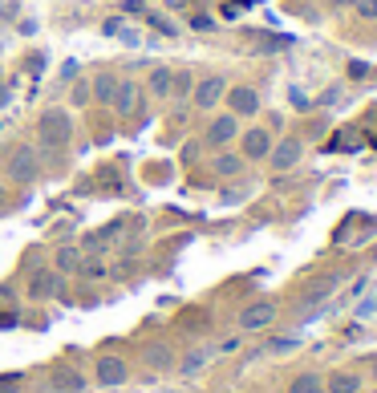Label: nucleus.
Returning <instances> with one entry per match:
<instances>
[{"instance_id": "1", "label": "nucleus", "mask_w": 377, "mask_h": 393, "mask_svg": "<svg viewBox=\"0 0 377 393\" xmlns=\"http://www.w3.org/2000/svg\"><path fill=\"white\" fill-rule=\"evenodd\" d=\"M37 130H41V146L45 150H66L69 138H73V118H69V110H45Z\"/></svg>"}, {"instance_id": "2", "label": "nucleus", "mask_w": 377, "mask_h": 393, "mask_svg": "<svg viewBox=\"0 0 377 393\" xmlns=\"http://www.w3.org/2000/svg\"><path fill=\"white\" fill-rule=\"evenodd\" d=\"M4 175L17 182V187H29L41 175V163H37V150L29 142H17V146L4 154Z\"/></svg>"}, {"instance_id": "3", "label": "nucleus", "mask_w": 377, "mask_h": 393, "mask_svg": "<svg viewBox=\"0 0 377 393\" xmlns=\"http://www.w3.org/2000/svg\"><path fill=\"white\" fill-rule=\"evenodd\" d=\"M300 158H304V142H300L296 134H288V138L272 142V150H268L264 163L272 166V170H292V166H300Z\"/></svg>"}, {"instance_id": "4", "label": "nucleus", "mask_w": 377, "mask_h": 393, "mask_svg": "<svg viewBox=\"0 0 377 393\" xmlns=\"http://www.w3.org/2000/svg\"><path fill=\"white\" fill-rule=\"evenodd\" d=\"M240 138V118L235 114H219V118H211V126H207V134H203V142L211 150H223V146H231Z\"/></svg>"}, {"instance_id": "5", "label": "nucleus", "mask_w": 377, "mask_h": 393, "mask_svg": "<svg viewBox=\"0 0 377 393\" xmlns=\"http://www.w3.org/2000/svg\"><path fill=\"white\" fill-rule=\"evenodd\" d=\"M228 114L235 118H256L260 114V94L252 89V85H228Z\"/></svg>"}, {"instance_id": "6", "label": "nucleus", "mask_w": 377, "mask_h": 393, "mask_svg": "<svg viewBox=\"0 0 377 393\" xmlns=\"http://www.w3.org/2000/svg\"><path fill=\"white\" fill-rule=\"evenodd\" d=\"M223 94H228V77L211 73V77L195 82V89H191V101H195L199 110H215V106L223 101Z\"/></svg>"}, {"instance_id": "7", "label": "nucleus", "mask_w": 377, "mask_h": 393, "mask_svg": "<svg viewBox=\"0 0 377 393\" xmlns=\"http://www.w3.org/2000/svg\"><path fill=\"white\" fill-rule=\"evenodd\" d=\"M268 150H272V134L264 130V126H252V130L240 134V154H244V163H264Z\"/></svg>"}, {"instance_id": "8", "label": "nucleus", "mask_w": 377, "mask_h": 393, "mask_svg": "<svg viewBox=\"0 0 377 393\" xmlns=\"http://www.w3.org/2000/svg\"><path fill=\"white\" fill-rule=\"evenodd\" d=\"M49 393H85V377L82 369H73V365H53L49 369Z\"/></svg>"}, {"instance_id": "9", "label": "nucleus", "mask_w": 377, "mask_h": 393, "mask_svg": "<svg viewBox=\"0 0 377 393\" xmlns=\"http://www.w3.org/2000/svg\"><path fill=\"white\" fill-rule=\"evenodd\" d=\"M276 320V300H256V304H247L244 312H240V328L244 332H260V328H268Z\"/></svg>"}, {"instance_id": "10", "label": "nucleus", "mask_w": 377, "mask_h": 393, "mask_svg": "<svg viewBox=\"0 0 377 393\" xmlns=\"http://www.w3.org/2000/svg\"><path fill=\"white\" fill-rule=\"evenodd\" d=\"M94 377H98V385H106V389H110V385H126L130 369H126V361H122V357H110V353H106V357L98 361Z\"/></svg>"}, {"instance_id": "11", "label": "nucleus", "mask_w": 377, "mask_h": 393, "mask_svg": "<svg viewBox=\"0 0 377 393\" xmlns=\"http://www.w3.org/2000/svg\"><path fill=\"white\" fill-rule=\"evenodd\" d=\"M57 284H61V272H57V268H37L33 280H29V300H49V296H57Z\"/></svg>"}, {"instance_id": "12", "label": "nucleus", "mask_w": 377, "mask_h": 393, "mask_svg": "<svg viewBox=\"0 0 377 393\" xmlns=\"http://www.w3.org/2000/svg\"><path fill=\"white\" fill-rule=\"evenodd\" d=\"M325 393H361V377L349 369H333L325 377Z\"/></svg>"}, {"instance_id": "13", "label": "nucleus", "mask_w": 377, "mask_h": 393, "mask_svg": "<svg viewBox=\"0 0 377 393\" xmlns=\"http://www.w3.org/2000/svg\"><path fill=\"white\" fill-rule=\"evenodd\" d=\"M134 101H138V85L134 82H118V94H114V110L122 118L134 114Z\"/></svg>"}, {"instance_id": "14", "label": "nucleus", "mask_w": 377, "mask_h": 393, "mask_svg": "<svg viewBox=\"0 0 377 393\" xmlns=\"http://www.w3.org/2000/svg\"><path fill=\"white\" fill-rule=\"evenodd\" d=\"M211 170L219 175V179H235L240 170H244V154H219L211 163Z\"/></svg>"}, {"instance_id": "15", "label": "nucleus", "mask_w": 377, "mask_h": 393, "mask_svg": "<svg viewBox=\"0 0 377 393\" xmlns=\"http://www.w3.org/2000/svg\"><path fill=\"white\" fill-rule=\"evenodd\" d=\"M288 393H325V377L321 373H300L292 385H288Z\"/></svg>"}, {"instance_id": "16", "label": "nucleus", "mask_w": 377, "mask_h": 393, "mask_svg": "<svg viewBox=\"0 0 377 393\" xmlns=\"http://www.w3.org/2000/svg\"><path fill=\"white\" fill-rule=\"evenodd\" d=\"M82 247H61L57 251V272H82Z\"/></svg>"}, {"instance_id": "17", "label": "nucleus", "mask_w": 377, "mask_h": 393, "mask_svg": "<svg viewBox=\"0 0 377 393\" xmlns=\"http://www.w3.org/2000/svg\"><path fill=\"white\" fill-rule=\"evenodd\" d=\"M89 94H94L98 101H114V94H118V77H114V73H101L98 82L89 85Z\"/></svg>"}, {"instance_id": "18", "label": "nucleus", "mask_w": 377, "mask_h": 393, "mask_svg": "<svg viewBox=\"0 0 377 393\" xmlns=\"http://www.w3.org/2000/svg\"><path fill=\"white\" fill-rule=\"evenodd\" d=\"M171 77H175V69L159 66L150 73V94H154V98H166V94H171Z\"/></svg>"}, {"instance_id": "19", "label": "nucleus", "mask_w": 377, "mask_h": 393, "mask_svg": "<svg viewBox=\"0 0 377 393\" xmlns=\"http://www.w3.org/2000/svg\"><path fill=\"white\" fill-rule=\"evenodd\" d=\"M147 365H150V369H171L175 357H171V349H166V344H150V349H147Z\"/></svg>"}, {"instance_id": "20", "label": "nucleus", "mask_w": 377, "mask_h": 393, "mask_svg": "<svg viewBox=\"0 0 377 393\" xmlns=\"http://www.w3.org/2000/svg\"><path fill=\"white\" fill-rule=\"evenodd\" d=\"M191 89H195V77H191L187 69H183L179 77H171V98H175V101H183L187 94H191Z\"/></svg>"}, {"instance_id": "21", "label": "nucleus", "mask_w": 377, "mask_h": 393, "mask_svg": "<svg viewBox=\"0 0 377 393\" xmlns=\"http://www.w3.org/2000/svg\"><path fill=\"white\" fill-rule=\"evenodd\" d=\"M353 13H357V20L373 25V20H377V0H357V4H353Z\"/></svg>"}, {"instance_id": "22", "label": "nucleus", "mask_w": 377, "mask_h": 393, "mask_svg": "<svg viewBox=\"0 0 377 393\" xmlns=\"http://www.w3.org/2000/svg\"><path fill=\"white\" fill-rule=\"evenodd\" d=\"M150 25H154V29H159V33H163V37H179V29H175V25H171V20H166V17H159V13H150Z\"/></svg>"}, {"instance_id": "23", "label": "nucleus", "mask_w": 377, "mask_h": 393, "mask_svg": "<svg viewBox=\"0 0 377 393\" xmlns=\"http://www.w3.org/2000/svg\"><path fill=\"white\" fill-rule=\"evenodd\" d=\"M0 393H20V373H0Z\"/></svg>"}, {"instance_id": "24", "label": "nucleus", "mask_w": 377, "mask_h": 393, "mask_svg": "<svg viewBox=\"0 0 377 393\" xmlns=\"http://www.w3.org/2000/svg\"><path fill=\"white\" fill-rule=\"evenodd\" d=\"M203 361H207V349H195L191 357L183 361V373H195V369H199V365H203Z\"/></svg>"}, {"instance_id": "25", "label": "nucleus", "mask_w": 377, "mask_h": 393, "mask_svg": "<svg viewBox=\"0 0 377 393\" xmlns=\"http://www.w3.org/2000/svg\"><path fill=\"white\" fill-rule=\"evenodd\" d=\"M73 101H78V106H85V101H89V85H85V82L73 85Z\"/></svg>"}, {"instance_id": "26", "label": "nucleus", "mask_w": 377, "mask_h": 393, "mask_svg": "<svg viewBox=\"0 0 377 393\" xmlns=\"http://www.w3.org/2000/svg\"><path fill=\"white\" fill-rule=\"evenodd\" d=\"M328 8H333V13H345V8H353V4H357V0H325Z\"/></svg>"}, {"instance_id": "27", "label": "nucleus", "mask_w": 377, "mask_h": 393, "mask_svg": "<svg viewBox=\"0 0 377 393\" xmlns=\"http://www.w3.org/2000/svg\"><path fill=\"white\" fill-rule=\"evenodd\" d=\"M0 328H17V312H0Z\"/></svg>"}, {"instance_id": "28", "label": "nucleus", "mask_w": 377, "mask_h": 393, "mask_svg": "<svg viewBox=\"0 0 377 393\" xmlns=\"http://www.w3.org/2000/svg\"><path fill=\"white\" fill-rule=\"evenodd\" d=\"M365 73H369V66H361V61L357 66H349V77H365Z\"/></svg>"}, {"instance_id": "29", "label": "nucleus", "mask_w": 377, "mask_h": 393, "mask_svg": "<svg viewBox=\"0 0 377 393\" xmlns=\"http://www.w3.org/2000/svg\"><path fill=\"white\" fill-rule=\"evenodd\" d=\"M8 98H13V89H0V110L8 106Z\"/></svg>"}, {"instance_id": "30", "label": "nucleus", "mask_w": 377, "mask_h": 393, "mask_svg": "<svg viewBox=\"0 0 377 393\" xmlns=\"http://www.w3.org/2000/svg\"><path fill=\"white\" fill-rule=\"evenodd\" d=\"M373 381H377V357H373Z\"/></svg>"}, {"instance_id": "31", "label": "nucleus", "mask_w": 377, "mask_h": 393, "mask_svg": "<svg viewBox=\"0 0 377 393\" xmlns=\"http://www.w3.org/2000/svg\"><path fill=\"white\" fill-rule=\"evenodd\" d=\"M0 199H4V187H0Z\"/></svg>"}, {"instance_id": "32", "label": "nucleus", "mask_w": 377, "mask_h": 393, "mask_svg": "<svg viewBox=\"0 0 377 393\" xmlns=\"http://www.w3.org/2000/svg\"><path fill=\"white\" fill-rule=\"evenodd\" d=\"M373 393H377V389H373Z\"/></svg>"}]
</instances>
